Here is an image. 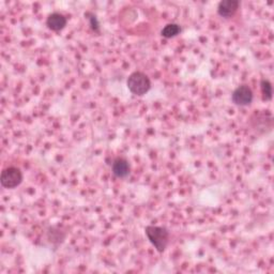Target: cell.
<instances>
[{
	"label": "cell",
	"mask_w": 274,
	"mask_h": 274,
	"mask_svg": "<svg viewBox=\"0 0 274 274\" xmlns=\"http://www.w3.org/2000/svg\"><path fill=\"white\" fill-rule=\"evenodd\" d=\"M68 19L67 17L59 13V12H54V13L49 14L46 19V26L53 30V31H60L67 26Z\"/></svg>",
	"instance_id": "cell-7"
},
{
	"label": "cell",
	"mask_w": 274,
	"mask_h": 274,
	"mask_svg": "<svg viewBox=\"0 0 274 274\" xmlns=\"http://www.w3.org/2000/svg\"><path fill=\"white\" fill-rule=\"evenodd\" d=\"M181 30L182 29H181L180 25L171 23V24H167L166 26L162 29L161 34L165 39H171V38H175V36H177L178 34H180Z\"/></svg>",
	"instance_id": "cell-8"
},
{
	"label": "cell",
	"mask_w": 274,
	"mask_h": 274,
	"mask_svg": "<svg viewBox=\"0 0 274 274\" xmlns=\"http://www.w3.org/2000/svg\"><path fill=\"white\" fill-rule=\"evenodd\" d=\"M240 7L238 0H223L218 6V14L224 18L232 17Z\"/></svg>",
	"instance_id": "cell-6"
},
{
	"label": "cell",
	"mask_w": 274,
	"mask_h": 274,
	"mask_svg": "<svg viewBox=\"0 0 274 274\" xmlns=\"http://www.w3.org/2000/svg\"><path fill=\"white\" fill-rule=\"evenodd\" d=\"M145 233L149 242L155 247L159 253L165 252L170 238V232L165 226L148 225L145 228Z\"/></svg>",
	"instance_id": "cell-1"
},
{
	"label": "cell",
	"mask_w": 274,
	"mask_h": 274,
	"mask_svg": "<svg viewBox=\"0 0 274 274\" xmlns=\"http://www.w3.org/2000/svg\"><path fill=\"white\" fill-rule=\"evenodd\" d=\"M254 94L252 89L247 85H241L233 90L231 101L238 106H248L253 102Z\"/></svg>",
	"instance_id": "cell-4"
},
{
	"label": "cell",
	"mask_w": 274,
	"mask_h": 274,
	"mask_svg": "<svg viewBox=\"0 0 274 274\" xmlns=\"http://www.w3.org/2000/svg\"><path fill=\"white\" fill-rule=\"evenodd\" d=\"M127 86L131 93L137 96H143L151 89V81L144 72L136 71L128 77Z\"/></svg>",
	"instance_id": "cell-2"
},
{
	"label": "cell",
	"mask_w": 274,
	"mask_h": 274,
	"mask_svg": "<svg viewBox=\"0 0 274 274\" xmlns=\"http://www.w3.org/2000/svg\"><path fill=\"white\" fill-rule=\"evenodd\" d=\"M261 93L265 101H270L272 99V85L268 80H261L260 82Z\"/></svg>",
	"instance_id": "cell-9"
},
{
	"label": "cell",
	"mask_w": 274,
	"mask_h": 274,
	"mask_svg": "<svg viewBox=\"0 0 274 274\" xmlns=\"http://www.w3.org/2000/svg\"><path fill=\"white\" fill-rule=\"evenodd\" d=\"M111 171H113L114 176L119 178V179H123V178H127L130 175V171H131V166L129 161L124 158H116L113 163H111Z\"/></svg>",
	"instance_id": "cell-5"
},
{
	"label": "cell",
	"mask_w": 274,
	"mask_h": 274,
	"mask_svg": "<svg viewBox=\"0 0 274 274\" xmlns=\"http://www.w3.org/2000/svg\"><path fill=\"white\" fill-rule=\"evenodd\" d=\"M23 172L18 167L9 166L5 168L0 177V182L6 189H15L23 182Z\"/></svg>",
	"instance_id": "cell-3"
},
{
	"label": "cell",
	"mask_w": 274,
	"mask_h": 274,
	"mask_svg": "<svg viewBox=\"0 0 274 274\" xmlns=\"http://www.w3.org/2000/svg\"><path fill=\"white\" fill-rule=\"evenodd\" d=\"M85 16H87V18L89 19L91 29L94 32H100V24H99V21H97L96 16L94 14H92V13H87V14H85Z\"/></svg>",
	"instance_id": "cell-10"
}]
</instances>
